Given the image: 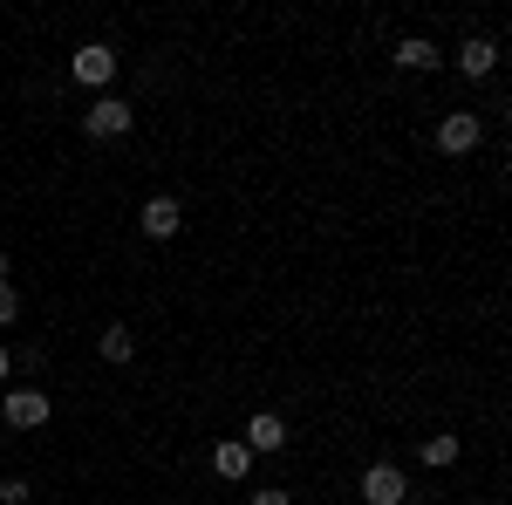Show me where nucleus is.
<instances>
[{
  "label": "nucleus",
  "mask_w": 512,
  "mask_h": 505,
  "mask_svg": "<svg viewBox=\"0 0 512 505\" xmlns=\"http://www.w3.org/2000/svg\"><path fill=\"white\" fill-rule=\"evenodd\" d=\"M0 417H7V430H41L55 417V403H48V389H7Z\"/></svg>",
  "instance_id": "obj_1"
},
{
  "label": "nucleus",
  "mask_w": 512,
  "mask_h": 505,
  "mask_svg": "<svg viewBox=\"0 0 512 505\" xmlns=\"http://www.w3.org/2000/svg\"><path fill=\"white\" fill-rule=\"evenodd\" d=\"M130 123H137V110H130L123 96H96V103L82 110V130H89V137H123Z\"/></svg>",
  "instance_id": "obj_2"
},
{
  "label": "nucleus",
  "mask_w": 512,
  "mask_h": 505,
  "mask_svg": "<svg viewBox=\"0 0 512 505\" xmlns=\"http://www.w3.org/2000/svg\"><path fill=\"white\" fill-rule=\"evenodd\" d=\"M69 76L89 82V89H103V82L117 76V48H110V41H82L76 62H69Z\"/></svg>",
  "instance_id": "obj_3"
},
{
  "label": "nucleus",
  "mask_w": 512,
  "mask_h": 505,
  "mask_svg": "<svg viewBox=\"0 0 512 505\" xmlns=\"http://www.w3.org/2000/svg\"><path fill=\"white\" fill-rule=\"evenodd\" d=\"M410 499V478L396 465H369L362 471V505H403Z\"/></svg>",
  "instance_id": "obj_4"
},
{
  "label": "nucleus",
  "mask_w": 512,
  "mask_h": 505,
  "mask_svg": "<svg viewBox=\"0 0 512 505\" xmlns=\"http://www.w3.org/2000/svg\"><path fill=\"white\" fill-rule=\"evenodd\" d=\"M478 137H485V123H478L472 110H451V117L437 123V151H451V157L478 151Z\"/></svg>",
  "instance_id": "obj_5"
},
{
  "label": "nucleus",
  "mask_w": 512,
  "mask_h": 505,
  "mask_svg": "<svg viewBox=\"0 0 512 505\" xmlns=\"http://www.w3.org/2000/svg\"><path fill=\"white\" fill-rule=\"evenodd\" d=\"M451 62H458L465 76H492V69H499V41H485V35H465V41H458V55H451Z\"/></svg>",
  "instance_id": "obj_6"
},
{
  "label": "nucleus",
  "mask_w": 512,
  "mask_h": 505,
  "mask_svg": "<svg viewBox=\"0 0 512 505\" xmlns=\"http://www.w3.org/2000/svg\"><path fill=\"white\" fill-rule=\"evenodd\" d=\"M178 226H185L178 198H144V239H171Z\"/></svg>",
  "instance_id": "obj_7"
},
{
  "label": "nucleus",
  "mask_w": 512,
  "mask_h": 505,
  "mask_svg": "<svg viewBox=\"0 0 512 505\" xmlns=\"http://www.w3.org/2000/svg\"><path fill=\"white\" fill-rule=\"evenodd\" d=\"M239 444H246V451H280V444H287V424H280L274 410H260V417L246 424V437H239Z\"/></svg>",
  "instance_id": "obj_8"
},
{
  "label": "nucleus",
  "mask_w": 512,
  "mask_h": 505,
  "mask_svg": "<svg viewBox=\"0 0 512 505\" xmlns=\"http://www.w3.org/2000/svg\"><path fill=\"white\" fill-rule=\"evenodd\" d=\"M437 62H444V55H437V48H431V41H424V35L396 41V69H417V76H431Z\"/></svg>",
  "instance_id": "obj_9"
},
{
  "label": "nucleus",
  "mask_w": 512,
  "mask_h": 505,
  "mask_svg": "<svg viewBox=\"0 0 512 505\" xmlns=\"http://www.w3.org/2000/svg\"><path fill=\"white\" fill-rule=\"evenodd\" d=\"M212 471H219V478H246V471H253V451H246L239 437H226V444L212 451Z\"/></svg>",
  "instance_id": "obj_10"
},
{
  "label": "nucleus",
  "mask_w": 512,
  "mask_h": 505,
  "mask_svg": "<svg viewBox=\"0 0 512 505\" xmlns=\"http://www.w3.org/2000/svg\"><path fill=\"white\" fill-rule=\"evenodd\" d=\"M103 355H110V362H130V355H137V335H130L123 321H110V328H103Z\"/></svg>",
  "instance_id": "obj_11"
},
{
  "label": "nucleus",
  "mask_w": 512,
  "mask_h": 505,
  "mask_svg": "<svg viewBox=\"0 0 512 505\" xmlns=\"http://www.w3.org/2000/svg\"><path fill=\"white\" fill-rule=\"evenodd\" d=\"M424 465H458V437H424Z\"/></svg>",
  "instance_id": "obj_12"
},
{
  "label": "nucleus",
  "mask_w": 512,
  "mask_h": 505,
  "mask_svg": "<svg viewBox=\"0 0 512 505\" xmlns=\"http://www.w3.org/2000/svg\"><path fill=\"white\" fill-rule=\"evenodd\" d=\"M28 499H35L28 478H0V505H28Z\"/></svg>",
  "instance_id": "obj_13"
},
{
  "label": "nucleus",
  "mask_w": 512,
  "mask_h": 505,
  "mask_svg": "<svg viewBox=\"0 0 512 505\" xmlns=\"http://www.w3.org/2000/svg\"><path fill=\"white\" fill-rule=\"evenodd\" d=\"M21 314V294H14V280H0V321H14Z\"/></svg>",
  "instance_id": "obj_14"
},
{
  "label": "nucleus",
  "mask_w": 512,
  "mask_h": 505,
  "mask_svg": "<svg viewBox=\"0 0 512 505\" xmlns=\"http://www.w3.org/2000/svg\"><path fill=\"white\" fill-rule=\"evenodd\" d=\"M253 505H287V492L280 485H253Z\"/></svg>",
  "instance_id": "obj_15"
},
{
  "label": "nucleus",
  "mask_w": 512,
  "mask_h": 505,
  "mask_svg": "<svg viewBox=\"0 0 512 505\" xmlns=\"http://www.w3.org/2000/svg\"><path fill=\"white\" fill-rule=\"evenodd\" d=\"M7 369H14V355H7V349H0V383H7Z\"/></svg>",
  "instance_id": "obj_16"
}]
</instances>
